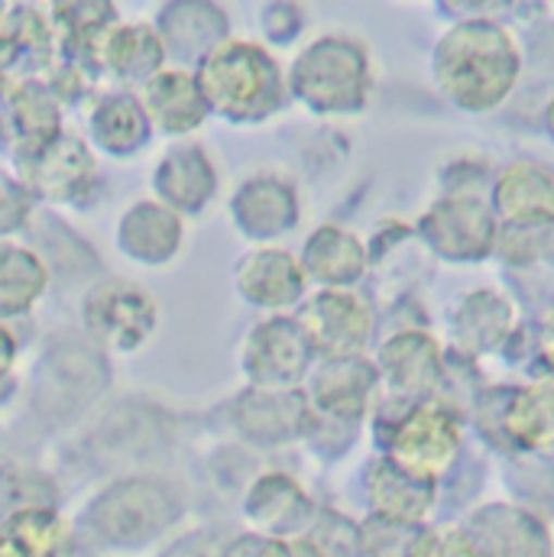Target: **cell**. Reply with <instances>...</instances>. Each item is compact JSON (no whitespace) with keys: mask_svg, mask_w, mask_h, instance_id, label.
Returning <instances> with one entry per match:
<instances>
[{"mask_svg":"<svg viewBox=\"0 0 554 557\" xmlns=\"http://www.w3.org/2000/svg\"><path fill=\"white\" fill-rule=\"evenodd\" d=\"M152 127L137 95L131 91H108L98 95L88 108V143L95 152L111 159H134L149 143Z\"/></svg>","mask_w":554,"mask_h":557,"instance_id":"28","label":"cell"},{"mask_svg":"<svg viewBox=\"0 0 554 557\" xmlns=\"http://www.w3.org/2000/svg\"><path fill=\"white\" fill-rule=\"evenodd\" d=\"M535 350L542 367L549 370V376L554 380V305L545 308L542 321H539V334H535Z\"/></svg>","mask_w":554,"mask_h":557,"instance_id":"41","label":"cell"},{"mask_svg":"<svg viewBox=\"0 0 554 557\" xmlns=\"http://www.w3.org/2000/svg\"><path fill=\"white\" fill-rule=\"evenodd\" d=\"M169 49L152 23H118L95 59V75H111L131 85H146L156 72L165 69Z\"/></svg>","mask_w":554,"mask_h":557,"instance_id":"26","label":"cell"},{"mask_svg":"<svg viewBox=\"0 0 554 557\" xmlns=\"http://www.w3.org/2000/svg\"><path fill=\"white\" fill-rule=\"evenodd\" d=\"M500 434L509 447L542 454L554 447V380L529 383L503 396L496 409Z\"/></svg>","mask_w":554,"mask_h":557,"instance_id":"31","label":"cell"},{"mask_svg":"<svg viewBox=\"0 0 554 557\" xmlns=\"http://www.w3.org/2000/svg\"><path fill=\"white\" fill-rule=\"evenodd\" d=\"M221 172L201 143H172L152 165V195L182 218L208 211L218 198Z\"/></svg>","mask_w":554,"mask_h":557,"instance_id":"12","label":"cell"},{"mask_svg":"<svg viewBox=\"0 0 554 557\" xmlns=\"http://www.w3.org/2000/svg\"><path fill=\"white\" fill-rule=\"evenodd\" d=\"M298 324L321 360H344L360 357V350L370 341L373 314L360 295L350 288H318L311 298H305L298 311Z\"/></svg>","mask_w":554,"mask_h":557,"instance_id":"10","label":"cell"},{"mask_svg":"<svg viewBox=\"0 0 554 557\" xmlns=\"http://www.w3.org/2000/svg\"><path fill=\"white\" fill-rule=\"evenodd\" d=\"M165 49L185 62H201L211 49L231 39V16L221 3L205 0H172L162 3L152 23Z\"/></svg>","mask_w":554,"mask_h":557,"instance_id":"21","label":"cell"},{"mask_svg":"<svg viewBox=\"0 0 554 557\" xmlns=\"http://www.w3.org/2000/svg\"><path fill=\"white\" fill-rule=\"evenodd\" d=\"M298 260L305 276L318 282L321 288H350L364 278L370 267V253L360 244V237L337 224H324L311 231Z\"/></svg>","mask_w":554,"mask_h":557,"instance_id":"29","label":"cell"},{"mask_svg":"<svg viewBox=\"0 0 554 557\" xmlns=\"http://www.w3.org/2000/svg\"><path fill=\"white\" fill-rule=\"evenodd\" d=\"M244 516L260 535L285 542V535L305 532L311 525V499L295 476L273 470L250 483L244 496Z\"/></svg>","mask_w":554,"mask_h":557,"instance_id":"24","label":"cell"},{"mask_svg":"<svg viewBox=\"0 0 554 557\" xmlns=\"http://www.w3.org/2000/svg\"><path fill=\"white\" fill-rule=\"evenodd\" d=\"M33 214H36L33 191L16 178V172L0 169V240H10L20 231H26Z\"/></svg>","mask_w":554,"mask_h":557,"instance_id":"35","label":"cell"},{"mask_svg":"<svg viewBox=\"0 0 554 557\" xmlns=\"http://www.w3.org/2000/svg\"><path fill=\"white\" fill-rule=\"evenodd\" d=\"M49 285V263L36 247L0 240V321L26 318L46 298Z\"/></svg>","mask_w":554,"mask_h":557,"instance_id":"32","label":"cell"},{"mask_svg":"<svg viewBox=\"0 0 554 557\" xmlns=\"http://www.w3.org/2000/svg\"><path fill=\"white\" fill-rule=\"evenodd\" d=\"M418 237L447 263H483L496 253L500 218L477 188H454L421 214Z\"/></svg>","mask_w":554,"mask_h":557,"instance_id":"8","label":"cell"},{"mask_svg":"<svg viewBox=\"0 0 554 557\" xmlns=\"http://www.w3.org/2000/svg\"><path fill=\"white\" fill-rule=\"evenodd\" d=\"M185 512L182 496L162 476H121L108 483L82 516L85 532L108 552H139L159 542Z\"/></svg>","mask_w":554,"mask_h":557,"instance_id":"4","label":"cell"},{"mask_svg":"<svg viewBox=\"0 0 554 557\" xmlns=\"http://www.w3.org/2000/svg\"><path fill=\"white\" fill-rule=\"evenodd\" d=\"M62 101L56 91L46 85V78H23L7 104V124L13 137V152H26L36 146H46L59 134L62 127Z\"/></svg>","mask_w":554,"mask_h":557,"instance_id":"33","label":"cell"},{"mask_svg":"<svg viewBox=\"0 0 554 557\" xmlns=\"http://www.w3.org/2000/svg\"><path fill=\"white\" fill-rule=\"evenodd\" d=\"M409 557H477V545L467 529L444 525V529H416Z\"/></svg>","mask_w":554,"mask_h":557,"instance_id":"36","label":"cell"},{"mask_svg":"<svg viewBox=\"0 0 554 557\" xmlns=\"http://www.w3.org/2000/svg\"><path fill=\"white\" fill-rule=\"evenodd\" d=\"M470 539L477 557H552V539L545 525L513 506H487L470 519Z\"/></svg>","mask_w":554,"mask_h":557,"instance_id":"25","label":"cell"},{"mask_svg":"<svg viewBox=\"0 0 554 557\" xmlns=\"http://www.w3.org/2000/svg\"><path fill=\"white\" fill-rule=\"evenodd\" d=\"M16 178L36 201L56 208H88L101 191V162L91 143L78 134H59L52 143L13 152Z\"/></svg>","mask_w":554,"mask_h":557,"instance_id":"6","label":"cell"},{"mask_svg":"<svg viewBox=\"0 0 554 557\" xmlns=\"http://www.w3.org/2000/svg\"><path fill=\"white\" fill-rule=\"evenodd\" d=\"M234 288L254 308L285 311L305 298L308 276L295 253L282 247H254L234 267Z\"/></svg>","mask_w":554,"mask_h":557,"instance_id":"17","label":"cell"},{"mask_svg":"<svg viewBox=\"0 0 554 557\" xmlns=\"http://www.w3.org/2000/svg\"><path fill=\"white\" fill-rule=\"evenodd\" d=\"M59 59L78 62L95 75V59L104 36L121 23L118 7L108 0H78V3H52L49 7Z\"/></svg>","mask_w":554,"mask_h":557,"instance_id":"30","label":"cell"},{"mask_svg":"<svg viewBox=\"0 0 554 557\" xmlns=\"http://www.w3.org/2000/svg\"><path fill=\"white\" fill-rule=\"evenodd\" d=\"M377 370L403 399H428L444 376L441 344L428 331H399L380 344Z\"/></svg>","mask_w":554,"mask_h":557,"instance_id":"20","label":"cell"},{"mask_svg":"<svg viewBox=\"0 0 554 557\" xmlns=\"http://www.w3.org/2000/svg\"><path fill=\"white\" fill-rule=\"evenodd\" d=\"M227 214L241 237L260 247H273V240L298 227L301 198H298V188L285 175L254 172L234 188Z\"/></svg>","mask_w":554,"mask_h":557,"instance_id":"11","label":"cell"},{"mask_svg":"<svg viewBox=\"0 0 554 557\" xmlns=\"http://www.w3.org/2000/svg\"><path fill=\"white\" fill-rule=\"evenodd\" d=\"M305 29V10L295 3H267L263 7V33L270 42H292Z\"/></svg>","mask_w":554,"mask_h":557,"instance_id":"38","label":"cell"},{"mask_svg":"<svg viewBox=\"0 0 554 557\" xmlns=\"http://www.w3.org/2000/svg\"><path fill=\"white\" fill-rule=\"evenodd\" d=\"M221 552H224V545L214 542L211 532H192V535L175 539L159 557H221Z\"/></svg>","mask_w":554,"mask_h":557,"instance_id":"40","label":"cell"},{"mask_svg":"<svg viewBox=\"0 0 554 557\" xmlns=\"http://www.w3.org/2000/svg\"><path fill=\"white\" fill-rule=\"evenodd\" d=\"M390 409L396 416L383 412L377 418V434H380L383 454L438 480V473H444L454 463L460 441H464L457 409L434 396L406 399Z\"/></svg>","mask_w":554,"mask_h":557,"instance_id":"5","label":"cell"},{"mask_svg":"<svg viewBox=\"0 0 554 557\" xmlns=\"http://www.w3.org/2000/svg\"><path fill=\"white\" fill-rule=\"evenodd\" d=\"M82 327L104 354H137L159 331V301L127 278H101L82 298Z\"/></svg>","mask_w":554,"mask_h":557,"instance_id":"7","label":"cell"},{"mask_svg":"<svg viewBox=\"0 0 554 557\" xmlns=\"http://www.w3.org/2000/svg\"><path fill=\"white\" fill-rule=\"evenodd\" d=\"M315 350L298 318L273 314L257 321L241 344V370L250 389L292 393L311 373Z\"/></svg>","mask_w":554,"mask_h":557,"instance_id":"9","label":"cell"},{"mask_svg":"<svg viewBox=\"0 0 554 557\" xmlns=\"http://www.w3.org/2000/svg\"><path fill=\"white\" fill-rule=\"evenodd\" d=\"M114 244L137 267H172L185 247V218L156 198H137L121 211L114 224Z\"/></svg>","mask_w":554,"mask_h":557,"instance_id":"13","label":"cell"},{"mask_svg":"<svg viewBox=\"0 0 554 557\" xmlns=\"http://www.w3.org/2000/svg\"><path fill=\"white\" fill-rule=\"evenodd\" d=\"M231 428L257 444V447H279L311 431L315 412L308 406V396L298 389L292 393H270V389H244L231 403Z\"/></svg>","mask_w":554,"mask_h":557,"instance_id":"15","label":"cell"},{"mask_svg":"<svg viewBox=\"0 0 554 557\" xmlns=\"http://www.w3.org/2000/svg\"><path fill=\"white\" fill-rule=\"evenodd\" d=\"M16 360H20V337L10 327V321H0V383L13 373Z\"/></svg>","mask_w":554,"mask_h":557,"instance_id":"42","label":"cell"},{"mask_svg":"<svg viewBox=\"0 0 554 557\" xmlns=\"http://www.w3.org/2000/svg\"><path fill=\"white\" fill-rule=\"evenodd\" d=\"M545 131H549V137L554 139V95L552 101H549V108H545Z\"/></svg>","mask_w":554,"mask_h":557,"instance_id":"43","label":"cell"},{"mask_svg":"<svg viewBox=\"0 0 554 557\" xmlns=\"http://www.w3.org/2000/svg\"><path fill=\"white\" fill-rule=\"evenodd\" d=\"M447 324L457 350H464L467 357L493 354L503 350L506 337L516 327V305L496 288H477L454 305Z\"/></svg>","mask_w":554,"mask_h":557,"instance_id":"23","label":"cell"},{"mask_svg":"<svg viewBox=\"0 0 554 557\" xmlns=\"http://www.w3.org/2000/svg\"><path fill=\"white\" fill-rule=\"evenodd\" d=\"M75 522L52 503L13 506L0 519V557H75Z\"/></svg>","mask_w":554,"mask_h":557,"instance_id":"18","label":"cell"},{"mask_svg":"<svg viewBox=\"0 0 554 557\" xmlns=\"http://www.w3.org/2000/svg\"><path fill=\"white\" fill-rule=\"evenodd\" d=\"M434 490L438 480L428 473H418L413 467L393 460V457H377L367 467V499L377 519L393 522V525H418L428 509L434 506Z\"/></svg>","mask_w":554,"mask_h":557,"instance_id":"19","label":"cell"},{"mask_svg":"<svg viewBox=\"0 0 554 557\" xmlns=\"http://www.w3.org/2000/svg\"><path fill=\"white\" fill-rule=\"evenodd\" d=\"M493 211L503 224L552 221L554 172L535 159H516L493 178Z\"/></svg>","mask_w":554,"mask_h":557,"instance_id":"27","label":"cell"},{"mask_svg":"<svg viewBox=\"0 0 554 557\" xmlns=\"http://www.w3.org/2000/svg\"><path fill=\"white\" fill-rule=\"evenodd\" d=\"M221 557H295V552L282 539H270V535H260V532H247V535L231 539L224 545Z\"/></svg>","mask_w":554,"mask_h":557,"instance_id":"39","label":"cell"},{"mask_svg":"<svg viewBox=\"0 0 554 557\" xmlns=\"http://www.w3.org/2000/svg\"><path fill=\"white\" fill-rule=\"evenodd\" d=\"M288 95L321 117L360 114L373 98V59L364 39L324 33L288 69Z\"/></svg>","mask_w":554,"mask_h":557,"instance_id":"3","label":"cell"},{"mask_svg":"<svg viewBox=\"0 0 554 557\" xmlns=\"http://www.w3.org/2000/svg\"><path fill=\"white\" fill-rule=\"evenodd\" d=\"M496 257L513 270L554 267V218L552 221L500 224Z\"/></svg>","mask_w":554,"mask_h":557,"instance_id":"34","label":"cell"},{"mask_svg":"<svg viewBox=\"0 0 554 557\" xmlns=\"http://www.w3.org/2000/svg\"><path fill=\"white\" fill-rule=\"evenodd\" d=\"M211 114L234 127H257L288 104V75L279 59L254 39H224L195 65Z\"/></svg>","mask_w":554,"mask_h":557,"instance_id":"2","label":"cell"},{"mask_svg":"<svg viewBox=\"0 0 554 557\" xmlns=\"http://www.w3.org/2000/svg\"><path fill=\"white\" fill-rule=\"evenodd\" d=\"M522 75V46L503 20L467 16L457 20L434 42L431 78L438 91L460 111H496Z\"/></svg>","mask_w":554,"mask_h":557,"instance_id":"1","label":"cell"},{"mask_svg":"<svg viewBox=\"0 0 554 557\" xmlns=\"http://www.w3.org/2000/svg\"><path fill=\"white\" fill-rule=\"evenodd\" d=\"M46 85L56 91V98L62 104H78L91 95V72L78 62H52L49 72H46Z\"/></svg>","mask_w":554,"mask_h":557,"instance_id":"37","label":"cell"},{"mask_svg":"<svg viewBox=\"0 0 554 557\" xmlns=\"http://www.w3.org/2000/svg\"><path fill=\"white\" fill-rule=\"evenodd\" d=\"M137 98L152 134L162 137H188L198 127H205V121L211 117L195 69L185 65H172V69L165 65L162 72H156L146 85H139Z\"/></svg>","mask_w":554,"mask_h":557,"instance_id":"16","label":"cell"},{"mask_svg":"<svg viewBox=\"0 0 554 557\" xmlns=\"http://www.w3.org/2000/svg\"><path fill=\"white\" fill-rule=\"evenodd\" d=\"M377 386H380L377 360H367L364 354L344 360H321V367L311 376L308 406L321 421L357 424L370 412Z\"/></svg>","mask_w":554,"mask_h":557,"instance_id":"14","label":"cell"},{"mask_svg":"<svg viewBox=\"0 0 554 557\" xmlns=\"http://www.w3.org/2000/svg\"><path fill=\"white\" fill-rule=\"evenodd\" d=\"M52 49L56 33L49 13L33 3H7L0 10V75L16 78V72H26L33 78L42 69L49 72Z\"/></svg>","mask_w":554,"mask_h":557,"instance_id":"22","label":"cell"}]
</instances>
